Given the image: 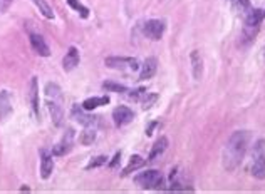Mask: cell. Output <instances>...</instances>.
Returning <instances> with one entry per match:
<instances>
[{"label": "cell", "mask_w": 265, "mask_h": 194, "mask_svg": "<svg viewBox=\"0 0 265 194\" xmlns=\"http://www.w3.org/2000/svg\"><path fill=\"white\" fill-rule=\"evenodd\" d=\"M248 142H250V132L237 131L230 136V139L223 151V166L227 171H235L245 158Z\"/></svg>", "instance_id": "obj_1"}, {"label": "cell", "mask_w": 265, "mask_h": 194, "mask_svg": "<svg viewBox=\"0 0 265 194\" xmlns=\"http://www.w3.org/2000/svg\"><path fill=\"white\" fill-rule=\"evenodd\" d=\"M135 182L141 187V189H161L164 179L159 171L150 169V171H145V173L138 174L135 177Z\"/></svg>", "instance_id": "obj_2"}, {"label": "cell", "mask_w": 265, "mask_h": 194, "mask_svg": "<svg viewBox=\"0 0 265 194\" xmlns=\"http://www.w3.org/2000/svg\"><path fill=\"white\" fill-rule=\"evenodd\" d=\"M252 176L257 179H265V141L258 139L253 146Z\"/></svg>", "instance_id": "obj_3"}, {"label": "cell", "mask_w": 265, "mask_h": 194, "mask_svg": "<svg viewBox=\"0 0 265 194\" xmlns=\"http://www.w3.org/2000/svg\"><path fill=\"white\" fill-rule=\"evenodd\" d=\"M104 64H106L109 69H116V70H136L140 67L138 60L132 57H108L104 60Z\"/></svg>", "instance_id": "obj_4"}, {"label": "cell", "mask_w": 265, "mask_h": 194, "mask_svg": "<svg viewBox=\"0 0 265 194\" xmlns=\"http://www.w3.org/2000/svg\"><path fill=\"white\" fill-rule=\"evenodd\" d=\"M143 32L148 38L151 41H159L163 37V32H164V22L163 20H158V19H151L148 20L145 27H143Z\"/></svg>", "instance_id": "obj_5"}, {"label": "cell", "mask_w": 265, "mask_h": 194, "mask_svg": "<svg viewBox=\"0 0 265 194\" xmlns=\"http://www.w3.org/2000/svg\"><path fill=\"white\" fill-rule=\"evenodd\" d=\"M73 144H74V129H69L65 131V134L62 136V139H60L59 144H56L52 149V154L54 156H64V154H68L71 149H73Z\"/></svg>", "instance_id": "obj_6"}, {"label": "cell", "mask_w": 265, "mask_h": 194, "mask_svg": "<svg viewBox=\"0 0 265 194\" xmlns=\"http://www.w3.org/2000/svg\"><path fill=\"white\" fill-rule=\"evenodd\" d=\"M132 118H135V114H132V110L126 106H119L113 110V119H114L116 127H123L126 124H129Z\"/></svg>", "instance_id": "obj_7"}, {"label": "cell", "mask_w": 265, "mask_h": 194, "mask_svg": "<svg viewBox=\"0 0 265 194\" xmlns=\"http://www.w3.org/2000/svg\"><path fill=\"white\" fill-rule=\"evenodd\" d=\"M54 154L49 152L47 149H42L41 151V177L42 179H49L54 171Z\"/></svg>", "instance_id": "obj_8"}, {"label": "cell", "mask_w": 265, "mask_h": 194, "mask_svg": "<svg viewBox=\"0 0 265 194\" xmlns=\"http://www.w3.org/2000/svg\"><path fill=\"white\" fill-rule=\"evenodd\" d=\"M29 41L37 55H41V57H49V55H51V49H49L47 42L44 41V37L41 34H30Z\"/></svg>", "instance_id": "obj_9"}, {"label": "cell", "mask_w": 265, "mask_h": 194, "mask_svg": "<svg viewBox=\"0 0 265 194\" xmlns=\"http://www.w3.org/2000/svg\"><path fill=\"white\" fill-rule=\"evenodd\" d=\"M47 109H49V114H51V118H52L54 126L62 124V119H64L62 102H60V101H49V99H47Z\"/></svg>", "instance_id": "obj_10"}, {"label": "cell", "mask_w": 265, "mask_h": 194, "mask_svg": "<svg viewBox=\"0 0 265 194\" xmlns=\"http://www.w3.org/2000/svg\"><path fill=\"white\" fill-rule=\"evenodd\" d=\"M79 60H81L79 51H77L76 47H69L68 54H65V57L62 59V69H64L65 72L76 69L77 65H79Z\"/></svg>", "instance_id": "obj_11"}, {"label": "cell", "mask_w": 265, "mask_h": 194, "mask_svg": "<svg viewBox=\"0 0 265 194\" xmlns=\"http://www.w3.org/2000/svg\"><path fill=\"white\" fill-rule=\"evenodd\" d=\"M73 118L77 121L79 124L82 126H96L97 124V118H94V115H87L84 112V107H79V106H74L73 107Z\"/></svg>", "instance_id": "obj_12"}, {"label": "cell", "mask_w": 265, "mask_h": 194, "mask_svg": "<svg viewBox=\"0 0 265 194\" xmlns=\"http://www.w3.org/2000/svg\"><path fill=\"white\" fill-rule=\"evenodd\" d=\"M12 114V99L7 91H0V119L5 121Z\"/></svg>", "instance_id": "obj_13"}, {"label": "cell", "mask_w": 265, "mask_h": 194, "mask_svg": "<svg viewBox=\"0 0 265 194\" xmlns=\"http://www.w3.org/2000/svg\"><path fill=\"white\" fill-rule=\"evenodd\" d=\"M156 69H158V60L154 57H148L145 60L141 67V74H140V79L141 81H146V79H151V77L156 74Z\"/></svg>", "instance_id": "obj_14"}, {"label": "cell", "mask_w": 265, "mask_h": 194, "mask_svg": "<svg viewBox=\"0 0 265 194\" xmlns=\"http://www.w3.org/2000/svg\"><path fill=\"white\" fill-rule=\"evenodd\" d=\"M29 97H30V106H32V110H34V114L41 115L39 112V84H37V77H32L30 79V84H29Z\"/></svg>", "instance_id": "obj_15"}, {"label": "cell", "mask_w": 265, "mask_h": 194, "mask_svg": "<svg viewBox=\"0 0 265 194\" xmlns=\"http://www.w3.org/2000/svg\"><path fill=\"white\" fill-rule=\"evenodd\" d=\"M263 10L260 9H250L247 12L245 17V25L247 27H260V22L263 20Z\"/></svg>", "instance_id": "obj_16"}, {"label": "cell", "mask_w": 265, "mask_h": 194, "mask_svg": "<svg viewBox=\"0 0 265 194\" xmlns=\"http://www.w3.org/2000/svg\"><path fill=\"white\" fill-rule=\"evenodd\" d=\"M46 99H49V101L64 102L62 91H60V87L56 84V82H47V84H46Z\"/></svg>", "instance_id": "obj_17"}, {"label": "cell", "mask_w": 265, "mask_h": 194, "mask_svg": "<svg viewBox=\"0 0 265 194\" xmlns=\"http://www.w3.org/2000/svg\"><path fill=\"white\" fill-rule=\"evenodd\" d=\"M191 65H193V77L196 81H200L203 75V59L198 51L191 52Z\"/></svg>", "instance_id": "obj_18"}, {"label": "cell", "mask_w": 265, "mask_h": 194, "mask_svg": "<svg viewBox=\"0 0 265 194\" xmlns=\"http://www.w3.org/2000/svg\"><path fill=\"white\" fill-rule=\"evenodd\" d=\"M167 147H168V139H167V137H159V139L154 142V146L151 149L148 161H154L158 156H161V154L167 151Z\"/></svg>", "instance_id": "obj_19"}, {"label": "cell", "mask_w": 265, "mask_h": 194, "mask_svg": "<svg viewBox=\"0 0 265 194\" xmlns=\"http://www.w3.org/2000/svg\"><path fill=\"white\" fill-rule=\"evenodd\" d=\"M96 136H97V132L94 129V126H87L86 129L81 132L79 142L82 144V146H91V144L96 141Z\"/></svg>", "instance_id": "obj_20"}, {"label": "cell", "mask_w": 265, "mask_h": 194, "mask_svg": "<svg viewBox=\"0 0 265 194\" xmlns=\"http://www.w3.org/2000/svg\"><path fill=\"white\" fill-rule=\"evenodd\" d=\"M106 104H109V97L108 96H104V97H89V99H86V101L82 102V107H84V110H92L96 107L106 106Z\"/></svg>", "instance_id": "obj_21"}, {"label": "cell", "mask_w": 265, "mask_h": 194, "mask_svg": "<svg viewBox=\"0 0 265 194\" xmlns=\"http://www.w3.org/2000/svg\"><path fill=\"white\" fill-rule=\"evenodd\" d=\"M143 166H145V159H143L141 156H132L131 161H129V164L126 166L124 171H123V176H128L131 173H135L136 169L143 168Z\"/></svg>", "instance_id": "obj_22"}, {"label": "cell", "mask_w": 265, "mask_h": 194, "mask_svg": "<svg viewBox=\"0 0 265 194\" xmlns=\"http://www.w3.org/2000/svg\"><path fill=\"white\" fill-rule=\"evenodd\" d=\"M34 4L37 5L39 12H41L44 17H46V19H54V10H52L51 5L46 2V0H34Z\"/></svg>", "instance_id": "obj_23"}, {"label": "cell", "mask_w": 265, "mask_h": 194, "mask_svg": "<svg viewBox=\"0 0 265 194\" xmlns=\"http://www.w3.org/2000/svg\"><path fill=\"white\" fill-rule=\"evenodd\" d=\"M68 4L71 5V9H74L77 14L81 15L82 19H87L89 17V9L86 7V5H82L79 0H68Z\"/></svg>", "instance_id": "obj_24"}, {"label": "cell", "mask_w": 265, "mask_h": 194, "mask_svg": "<svg viewBox=\"0 0 265 194\" xmlns=\"http://www.w3.org/2000/svg\"><path fill=\"white\" fill-rule=\"evenodd\" d=\"M103 87L109 92H118V94H124L128 92V87L123 84H116V82H104Z\"/></svg>", "instance_id": "obj_25"}, {"label": "cell", "mask_w": 265, "mask_h": 194, "mask_svg": "<svg viewBox=\"0 0 265 194\" xmlns=\"http://www.w3.org/2000/svg\"><path fill=\"white\" fill-rule=\"evenodd\" d=\"M106 161H108V158H106V156H99V158H94V159L91 161L89 164L86 166V169L89 171V169H92V168H99V166L106 164Z\"/></svg>", "instance_id": "obj_26"}, {"label": "cell", "mask_w": 265, "mask_h": 194, "mask_svg": "<svg viewBox=\"0 0 265 194\" xmlns=\"http://www.w3.org/2000/svg\"><path fill=\"white\" fill-rule=\"evenodd\" d=\"M156 99H158L156 94H150V96H148V94H145V99H143V107L150 109L153 106V102L156 101Z\"/></svg>", "instance_id": "obj_27"}, {"label": "cell", "mask_w": 265, "mask_h": 194, "mask_svg": "<svg viewBox=\"0 0 265 194\" xmlns=\"http://www.w3.org/2000/svg\"><path fill=\"white\" fill-rule=\"evenodd\" d=\"M237 5H239L240 12H248L250 10V2L248 0H237Z\"/></svg>", "instance_id": "obj_28"}, {"label": "cell", "mask_w": 265, "mask_h": 194, "mask_svg": "<svg viewBox=\"0 0 265 194\" xmlns=\"http://www.w3.org/2000/svg\"><path fill=\"white\" fill-rule=\"evenodd\" d=\"M14 0H0V14H4V12H7L9 7L12 5Z\"/></svg>", "instance_id": "obj_29"}, {"label": "cell", "mask_w": 265, "mask_h": 194, "mask_svg": "<svg viewBox=\"0 0 265 194\" xmlns=\"http://www.w3.org/2000/svg\"><path fill=\"white\" fill-rule=\"evenodd\" d=\"M119 159H121V154H119V152H116V156H114V161H113V163L109 164V166H111V168H114V166L119 163Z\"/></svg>", "instance_id": "obj_30"}, {"label": "cell", "mask_w": 265, "mask_h": 194, "mask_svg": "<svg viewBox=\"0 0 265 194\" xmlns=\"http://www.w3.org/2000/svg\"><path fill=\"white\" fill-rule=\"evenodd\" d=\"M263 15H265V12H263Z\"/></svg>", "instance_id": "obj_31"}, {"label": "cell", "mask_w": 265, "mask_h": 194, "mask_svg": "<svg viewBox=\"0 0 265 194\" xmlns=\"http://www.w3.org/2000/svg\"><path fill=\"white\" fill-rule=\"evenodd\" d=\"M263 55H265V54H263Z\"/></svg>", "instance_id": "obj_32"}]
</instances>
